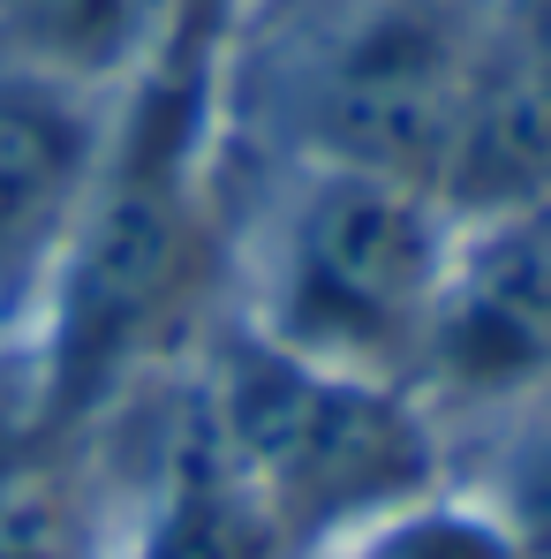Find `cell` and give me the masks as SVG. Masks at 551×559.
Returning <instances> with one entry per match:
<instances>
[{
  "mask_svg": "<svg viewBox=\"0 0 551 559\" xmlns=\"http://www.w3.org/2000/svg\"><path fill=\"white\" fill-rule=\"evenodd\" d=\"M476 439H483V462L454 484L476 491L529 559H551V385L491 416Z\"/></svg>",
  "mask_w": 551,
  "mask_h": 559,
  "instance_id": "7",
  "label": "cell"
},
{
  "mask_svg": "<svg viewBox=\"0 0 551 559\" xmlns=\"http://www.w3.org/2000/svg\"><path fill=\"white\" fill-rule=\"evenodd\" d=\"M333 559H529V552L506 537V522L476 491H460L454 476H446L423 499H408L385 522H370L363 537L340 545Z\"/></svg>",
  "mask_w": 551,
  "mask_h": 559,
  "instance_id": "8",
  "label": "cell"
},
{
  "mask_svg": "<svg viewBox=\"0 0 551 559\" xmlns=\"http://www.w3.org/2000/svg\"><path fill=\"white\" fill-rule=\"evenodd\" d=\"M460 219L423 182L279 159V182L242 212L227 318L318 371L416 385Z\"/></svg>",
  "mask_w": 551,
  "mask_h": 559,
  "instance_id": "1",
  "label": "cell"
},
{
  "mask_svg": "<svg viewBox=\"0 0 551 559\" xmlns=\"http://www.w3.org/2000/svg\"><path fill=\"white\" fill-rule=\"evenodd\" d=\"M182 378L287 559H333L370 522L454 476L446 431L408 385L318 371L242 318H219Z\"/></svg>",
  "mask_w": 551,
  "mask_h": 559,
  "instance_id": "2",
  "label": "cell"
},
{
  "mask_svg": "<svg viewBox=\"0 0 551 559\" xmlns=\"http://www.w3.org/2000/svg\"><path fill=\"white\" fill-rule=\"evenodd\" d=\"M431 189L460 227L551 212V46L506 0L476 53V76H468Z\"/></svg>",
  "mask_w": 551,
  "mask_h": 559,
  "instance_id": "5",
  "label": "cell"
},
{
  "mask_svg": "<svg viewBox=\"0 0 551 559\" xmlns=\"http://www.w3.org/2000/svg\"><path fill=\"white\" fill-rule=\"evenodd\" d=\"M113 98L121 92L0 69V318L31 325L98 175Z\"/></svg>",
  "mask_w": 551,
  "mask_h": 559,
  "instance_id": "4",
  "label": "cell"
},
{
  "mask_svg": "<svg viewBox=\"0 0 551 559\" xmlns=\"http://www.w3.org/2000/svg\"><path fill=\"white\" fill-rule=\"evenodd\" d=\"M537 385H551V212L468 219L408 393L454 454Z\"/></svg>",
  "mask_w": 551,
  "mask_h": 559,
  "instance_id": "3",
  "label": "cell"
},
{
  "mask_svg": "<svg viewBox=\"0 0 551 559\" xmlns=\"http://www.w3.org/2000/svg\"><path fill=\"white\" fill-rule=\"evenodd\" d=\"M189 0H0V69L121 92Z\"/></svg>",
  "mask_w": 551,
  "mask_h": 559,
  "instance_id": "6",
  "label": "cell"
}]
</instances>
